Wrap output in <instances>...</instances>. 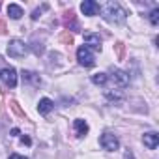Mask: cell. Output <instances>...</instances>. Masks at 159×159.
Masks as SVG:
<instances>
[{"label": "cell", "mask_w": 159, "mask_h": 159, "mask_svg": "<svg viewBox=\"0 0 159 159\" xmlns=\"http://www.w3.org/2000/svg\"><path fill=\"white\" fill-rule=\"evenodd\" d=\"M99 13H101V17H103L105 21L114 23V25L124 23L125 17H127V11H125L118 2H105V4H101V6H99Z\"/></svg>", "instance_id": "cell-1"}, {"label": "cell", "mask_w": 159, "mask_h": 159, "mask_svg": "<svg viewBox=\"0 0 159 159\" xmlns=\"http://www.w3.org/2000/svg\"><path fill=\"white\" fill-rule=\"evenodd\" d=\"M77 60H79V64L84 66V67H92L96 64V56H94L92 49L86 47V45H81L77 49Z\"/></svg>", "instance_id": "cell-2"}, {"label": "cell", "mask_w": 159, "mask_h": 159, "mask_svg": "<svg viewBox=\"0 0 159 159\" xmlns=\"http://www.w3.org/2000/svg\"><path fill=\"white\" fill-rule=\"evenodd\" d=\"M28 52V45L21 39H10L8 43V54L11 58H23Z\"/></svg>", "instance_id": "cell-3"}, {"label": "cell", "mask_w": 159, "mask_h": 159, "mask_svg": "<svg viewBox=\"0 0 159 159\" xmlns=\"http://www.w3.org/2000/svg\"><path fill=\"white\" fill-rule=\"evenodd\" d=\"M99 144H101L103 150H107V152H116V150L120 148L118 137H116L114 133H111V131H105V133L99 137Z\"/></svg>", "instance_id": "cell-4"}, {"label": "cell", "mask_w": 159, "mask_h": 159, "mask_svg": "<svg viewBox=\"0 0 159 159\" xmlns=\"http://www.w3.org/2000/svg\"><path fill=\"white\" fill-rule=\"evenodd\" d=\"M0 81L8 88H15L17 86V71L13 67H2L0 69Z\"/></svg>", "instance_id": "cell-5"}, {"label": "cell", "mask_w": 159, "mask_h": 159, "mask_svg": "<svg viewBox=\"0 0 159 159\" xmlns=\"http://www.w3.org/2000/svg\"><path fill=\"white\" fill-rule=\"evenodd\" d=\"M111 73H112L111 79L114 81V84H118V86H127V84H129V73H127V71L114 67Z\"/></svg>", "instance_id": "cell-6"}, {"label": "cell", "mask_w": 159, "mask_h": 159, "mask_svg": "<svg viewBox=\"0 0 159 159\" xmlns=\"http://www.w3.org/2000/svg\"><path fill=\"white\" fill-rule=\"evenodd\" d=\"M81 11L84 15H88V17H94V15L99 13V4L94 2V0H84V2L81 4Z\"/></svg>", "instance_id": "cell-7"}, {"label": "cell", "mask_w": 159, "mask_h": 159, "mask_svg": "<svg viewBox=\"0 0 159 159\" xmlns=\"http://www.w3.org/2000/svg\"><path fill=\"white\" fill-rule=\"evenodd\" d=\"M142 142H144V146L148 150H155L157 144H159V135L155 131H148V133L142 135Z\"/></svg>", "instance_id": "cell-8"}, {"label": "cell", "mask_w": 159, "mask_h": 159, "mask_svg": "<svg viewBox=\"0 0 159 159\" xmlns=\"http://www.w3.org/2000/svg\"><path fill=\"white\" fill-rule=\"evenodd\" d=\"M84 43H86V47H90V49L101 51V38H99L98 34L86 32V34H84Z\"/></svg>", "instance_id": "cell-9"}, {"label": "cell", "mask_w": 159, "mask_h": 159, "mask_svg": "<svg viewBox=\"0 0 159 159\" xmlns=\"http://www.w3.org/2000/svg\"><path fill=\"white\" fill-rule=\"evenodd\" d=\"M73 127H75V133H77V137H84L86 133H88V124H86V120H83V118H77L75 122H73Z\"/></svg>", "instance_id": "cell-10"}, {"label": "cell", "mask_w": 159, "mask_h": 159, "mask_svg": "<svg viewBox=\"0 0 159 159\" xmlns=\"http://www.w3.org/2000/svg\"><path fill=\"white\" fill-rule=\"evenodd\" d=\"M52 109H54V103H52L49 98L39 99V103H38V111H39V114H49Z\"/></svg>", "instance_id": "cell-11"}, {"label": "cell", "mask_w": 159, "mask_h": 159, "mask_svg": "<svg viewBox=\"0 0 159 159\" xmlns=\"http://www.w3.org/2000/svg\"><path fill=\"white\" fill-rule=\"evenodd\" d=\"M23 79L26 83H32V84H36V86H39L41 84V79H39V75L38 73H34V71H23Z\"/></svg>", "instance_id": "cell-12"}, {"label": "cell", "mask_w": 159, "mask_h": 159, "mask_svg": "<svg viewBox=\"0 0 159 159\" xmlns=\"http://www.w3.org/2000/svg\"><path fill=\"white\" fill-rule=\"evenodd\" d=\"M8 15H10L11 19H21V17H23V8L17 6V4H10V6H8Z\"/></svg>", "instance_id": "cell-13"}, {"label": "cell", "mask_w": 159, "mask_h": 159, "mask_svg": "<svg viewBox=\"0 0 159 159\" xmlns=\"http://www.w3.org/2000/svg\"><path fill=\"white\" fill-rule=\"evenodd\" d=\"M105 98L107 99H111V101H122L124 99V94H122V90H105Z\"/></svg>", "instance_id": "cell-14"}, {"label": "cell", "mask_w": 159, "mask_h": 159, "mask_svg": "<svg viewBox=\"0 0 159 159\" xmlns=\"http://www.w3.org/2000/svg\"><path fill=\"white\" fill-rule=\"evenodd\" d=\"M107 81H109V75L107 73H96V75H92V83L94 84L103 86V84H107Z\"/></svg>", "instance_id": "cell-15"}, {"label": "cell", "mask_w": 159, "mask_h": 159, "mask_svg": "<svg viewBox=\"0 0 159 159\" xmlns=\"http://www.w3.org/2000/svg\"><path fill=\"white\" fill-rule=\"evenodd\" d=\"M150 23H152L153 26H157V25H159V8L152 10V13H150Z\"/></svg>", "instance_id": "cell-16"}, {"label": "cell", "mask_w": 159, "mask_h": 159, "mask_svg": "<svg viewBox=\"0 0 159 159\" xmlns=\"http://www.w3.org/2000/svg\"><path fill=\"white\" fill-rule=\"evenodd\" d=\"M124 159H135V153H133V152L127 148V150L124 152Z\"/></svg>", "instance_id": "cell-17"}, {"label": "cell", "mask_w": 159, "mask_h": 159, "mask_svg": "<svg viewBox=\"0 0 159 159\" xmlns=\"http://www.w3.org/2000/svg\"><path fill=\"white\" fill-rule=\"evenodd\" d=\"M43 10H47V6H41V10H36V11H34V13H32V19H34V21H36V19H38V17H39V13H41V11H43Z\"/></svg>", "instance_id": "cell-18"}, {"label": "cell", "mask_w": 159, "mask_h": 159, "mask_svg": "<svg viewBox=\"0 0 159 159\" xmlns=\"http://www.w3.org/2000/svg\"><path fill=\"white\" fill-rule=\"evenodd\" d=\"M8 159H28V157H25V155H19V153H11Z\"/></svg>", "instance_id": "cell-19"}, {"label": "cell", "mask_w": 159, "mask_h": 159, "mask_svg": "<svg viewBox=\"0 0 159 159\" xmlns=\"http://www.w3.org/2000/svg\"><path fill=\"white\" fill-rule=\"evenodd\" d=\"M21 140H23V142H25V144H30V139H28V137H23V139H21Z\"/></svg>", "instance_id": "cell-20"}]
</instances>
